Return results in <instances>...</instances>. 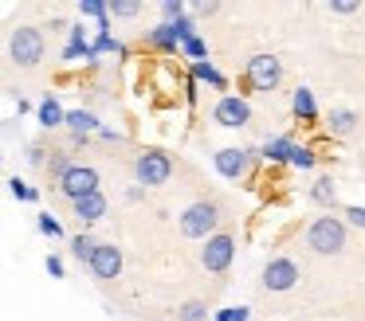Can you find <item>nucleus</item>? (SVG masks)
<instances>
[{"label":"nucleus","instance_id":"obj_1","mask_svg":"<svg viewBox=\"0 0 365 321\" xmlns=\"http://www.w3.org/2000/svg\"><path fill=\"white\" fill-rule=\"evenodd\" d=\"M307 247L314 255H341L346 251V223L338 216H318L307 227Z\"/></svg>","mask_w":365,"mask_h":321},{"label":"nucleus","instance_id":"obj_2","mask_svg":"<svg viewBox=\"0 0 365 321\" xmlns=\"http://www.w3.org/2000/svg\"><path fill=\"white\" fill-rule=\"evenodd\" d=\"M220 223V204L216 200H197L181 211V235L185 239H212Z\"/></svg>","mask_w":365,"mask_h":321},{"label":"nucleus","instance_id":"obj_3","mask_svg":"<svg viewBox=\"0 0 365 321\" xmlns=\"http://www.w3.org/2000/svg\"><path fill=\"white\" fill-rule=\"evenodd\" d=\"M43 31L32 28V23H24V28H16L9 36V59L16 63V67H36V63L43 59Z\"/></svg>","mask_w":365,"mask_h":321},{"label":"nucleus","instance_id":"obj_4","mask_svg":"<svg viewBox=\"0 0 365 321\" xmlns=\"http://www.w3.org/2000/svg\"><path fill=\"white\" fill-rule=\"evenodd\" d=\"M169 177H173V161H169V153H161V149H145V153H138V161H134V180H138L142 188L169 184Z\"/></svg>","mask_w":365,"mask_h":321},{"label":"nucleus","instance_id":"obj_5","mask_svg":"<svg viewBox=\"0 0 365 321\" xmlns=\"http://www.w3.org/2000/svg\"><path fill=\"white\" fill-rule=\"evenodd\" d=\"M232 258H236V239L224 231H216L212 239H205V247H200V266H205L208 274H224L232 266Z\"/></svg>","mask_w":365,"mask_h":321},{"label":"nucleus","instance_id":"obj_6","mask_svg":"<svg viewBox=\"0 0 365 321\" xmlns=\"http://www.w3.org/2000/svg\"><path fill=\"white\" fill-rule=\"evenodd\" d=\"M255 153H259V149H232L228 145V149H216L212 153V164L224 180H244L255 164Z\"/></svg>","mask_w":365,"mask_h":321},{"label":"nucleus","instance_id":"obj_7","mask_svg":"<svg viewBox=\"0 0 365 321\" xmlns=\"http://www.w3.org/2000/svg\"><path fill=\"white\" fill-rule=\"evenodd\" d=\"M247 83L255 86V90H275L279 86V78H283V63L275 59V55H252V59H247Z\"/></svg>","mask_w":365,"mask_h":321},{"label":"nucleus","instance_id":"obj_8","mask_svg":"<svg viewBox=\"0 0 365 321\" xmlns=\"http://www.w3.org/2000/svg\"><path fill=\"white\" fill-rule=\"evenodd\" d=\"M59 192H63L71 204L83 200V196H95L98 192V172L91 169V164H75V169L59 180Z\"/></svg>","mask_w":365,"mask_h":321},{"label":"nucleus","instance_id":"obj_9","mask_svg":"<svg viewBox=\"0 0 365 321\" xmlns=\"http://www.w3.org/2000/svg\"><path fill=\"white\" fill-rule=\"evenodd\" d=\"M294 282H299L294 258H271L263 266V290H271V294H287V290H294Z\"/></svg>","mask_w":365,"mask_h":321},{"label":"nucleus","instance_id":"obj_10","mask_svg":"<svg viewBox=\"0 0 365 321\" xmlns=\"http://www.w3.org/2000/svg\"><path fill=\"white\" fill-rule=\"evenodd\" d=\"M212 122H220L224 130H244V125L252 122V106H247L244 98H236V94H224L212 106Z\"/></svg>","mask_w":365,"mask_h":321},{"label":"nucleus","instance_id":"obj_11","mask_svg":"<svg viewBox=\"0 0 365 321\" xmlns=\"http://www.w3.org/2000/svg\"><path fill=\"white\" fill-rule=\"evenodd\" d=\"M87 270L95 274L98 282L118 278V270H122V247H114V243H98V251H95V258L87 263Z\"/></svg>","mask_w":365,"mask_h":321},{"label":"nucleus","instance_id":"obj_12","mask_svg":"<svg viewBox=\"0 0 365 321\" xmlns=\"http://www.w3.org/2000/svg\"><path fill=\"white\" fill-rule=\"evenodd\" d=\"M145 43H150V47H158V51H165V55H173L177 47H181V36H177V23H165V20H161L158 28H150V31H145Z\"/></svg>","mask_w":365,"mask_h":321},{"label":"nucleus","instance_id":"obj_13","mask_svg":"<svg viewBox=\"0 0 365 321\" xmlns=\"http://www.w3.org/2000/svg\"><path fill=\"white\" fill-rule=\"evenodd\" d=\"M106 208H110V204H106V196H103V192L83 196V200H75V204H71V211L83 219V223H95V219H103V216H106Z\"/></svg>","mask_w":365,"mask_h":321},{"label":"nucleus","instance_id":"obj_14","mask_svg":"<svg viewBox=\"0 0 365 321\" xmlns=\"http://www.w3.org/2000/svg\"><path fill=\"white\" fill-rule=\"evenodd\" d=\"M71 43L63 47V59L67 63H75V59H91V55H95V47L87 43V31H83V23H71Z\"/></svg>","mask_w":365,"mask_h":321},{"label":"nucleus","instance_id":"obj_15","mask_svg":"<svg viewBox=\"0 0 365 321\" xmlns=\"http://www.w3.org/2000/svg\"><path fill=\"white\" fill-rule=\"evenodd\" d=\"M291 114L299 117V122H314V117H318L314 90H307V86H299V90L291 94Z\"/></svg>","mask_w":365,"mask_h":321},{"label":"nucleus","instance_id":"obj_16","mask_svg":"<svg viewBox=\"0 0 365 321\" xmlns=\"http://www.w3.org/2000/svg\"><path fill=\"white\" fill-rule=\"evenodd\" d=\"M291 149H294L291 137H267L259 145V157H263V161H275V164H283V161L291 164Z\"/></svg>","mask_w":365,"mask_h":321},{"label":"nucleus","instance_id":"obj_17","mask_svg":"<svg viewBox=\"0 0 365 321\" xmlns=\"http://www.w3.org/2000/svg\"><path fill=\"white\" fill-rule=\"evenodd\" d=\"M326 130H330V137H349V133L357 130V114L354 110H330Z\"/></svg>","mask_w":365,"mask_h":321},{"label":"nucleus","instance_id":"obj_18","mask_svg":"<svg viewBox=\"0 0 365 321\" xmlns=\"http://www.w3.org/2000/svg\"><path fill=\"white\" fill-rule=\"evenodd\" d=\"M67 125H71V133H83V137L103 130L98 114H91V110H71V114H67Z\"/></svg>","mask_w":365,"mask_h":321},{"label":"nucleus","instance_id":"obj_19","mask_svg":"<svg viewBox=\"0 0 365 321\" xmlns=\"http://www.w3.org/2000/svg\"><path fill=\"white\" fill-rule=\"evenodd\" d=\"M189 78H197V83H208V86H216V90H228V78H224L220 70L212 67V63H192Z\"/></svg>","mask_w":365,"mask_h":321},{"label":"nucleus","instance_id":"obj_20","mask_svg":"<svg viewBox=\"0 0 365 321\" xmlns=\"http://www.w3.org/2000/svg\"><path fill=\"white\" fill-rule=\"evenodd\" d=\"M310 200H314L318 208H330V204L338 200V188H334V177H318L314 184H310Z\"/></svg>","mask_w":365,"mask_h":321},{"label":"nucleus","instance_id":"obj_21","mask_svg":"<svg viewBox=\"0 0 365 321\" xmlns=\"http://www.w3.org/2000/svg\"><path fill=\"white\" fill-rule=\"evenodd\" d=\"M36 114H40V122L48 125V130H56V125H67V114H63V106H59L56 98H43L40 106H36Z\"/></svg>","mask_w":365,"mask_h":321},{"label":"nucleus","instance_id":"obj_22","mask_svg":"<svg viewBox=\"0 0 365 321\" xmlns=\"http://www.w3.org/2000/svg\"><path fill=\"white\" fill-rule=\"evenodd\" d=\"M95 251H98V239H91L87 231L71 239V255L79 258V263H91V258H95Z\"/></svg>","mask_w":365,"mask_h":321},{"label":"nucleus","instance_id":"obj_23","mask_svg":"<svg viewBox=\"0 0 365 321\" xmlns=\"http://www.w3.org/2000/svg\"><path fill=\"white\" fill-rule=\"evenodd\" d=\"M71 169H75L71 153H51V157H48V177H56V184H59V180H63Z\"/></svg>","mask_w":365,"mask_h":321},{"label":"nucleus","instance_id":"obj_24","mask_svg":"<svg viewBox=\"0 0 365 321\" xmlns=\"http://www.w3.org/2000/svg\"><path fill=\"white\" fill-rule=\"evenodd\" d=\"M91 47H95V55H91V63H95V59H98V55H103V51H114V55H126V47H122L118 39L110 36V31H98V39H95V43H91Z\"/></svg>","mask_w":365,"mask_h":321},{"label":"nucleus","instance_id":"obj_25","mask_svg":"<svg viewBox=\"0 0 365 321\" xmlns=\"http://www.w3.org/2000/svg\"><path fill=\"white\" fill-rule=\"evenodd\" d=\"M177 321H208V305L205 302H185L177 310Z\"/></svg>","mask_w":365,"mask_h":321},{"label":"nucleus","instance_id":"obj_26","mask_svg":"<svg viewBox=\"0 0 365 321\" xmlns=\"http://www.w3.org/2000/svg\"><path fill=\"white\" fill-rule=\"evenodd\" d=\"M314 161H318L314 149H307V145H294L291 149V164H294V169H314Z\"/></svg>","mask_w":365,"mask_h":321},{"label":"nucleus","instance_id":"obj_27","mask_svg":"<svg viewBox=\"0 0 365 321\" xmlns=\"http://www.w3.org/2000/svg\"><path fill=\"white\" fill-rule=\"evenodd\" d=\"M185 12H189V4H185V0H165V4H161V16H165V23L185 20Z\"/></svg>","mask_w":365,"mask_h":321},{"label":"nucleus","instance_id":"obj_28","mask_svg":"<svg viewBox=\"0 0 365 321\" xmlns=\"http://www.w3.org/2000/svg\"><path fill=\"white\" fill-rule=\"evenodd\" d=\"M9 192L16 196V200H40V192H36V188H28L20 177H12V180H9Z\"/></svg>","mask_w":365,"mask_h":321},{"label":"nucleus","instance_id":"obj_29","mask_svg":"<svg viewBox=\"0 0 365 321\" xmlns=\"http://www.w3.org/2000/svg\"><path fill=\"white\" fill-rule=\"evenodd\" d=\"M138 12H142L138 0H114L110 4V16H122V20H130V16H138Z\"/></svg>","mask_w":365,"mask_h":321},{"label":"nucleus","instance_id":"obj_30","mask_svg":"<svg viewBox=\"0 0 365 321\" xmlns=\"http://www.w3.org/2000/svg\"><path fill=\"white\" fill-rule=\"evenodd\" d=\"M181 55H189V59H197V63H205V55H208V47H205V39H189V43H181Z\"/></svg>","mask_w":365,"mask_h":321},{"label":"nucleus","instance_id":"obj_31","mask_svg":"<svg viewBox=\"0 0 365 321\" xmlns=\"http://www.w3.org/2000/svg\"><path fill=\"white\" fill-rule=\"evenodd\" d=\"M36 227H40L43 235H51V239H59V235H63V227H59L56 216H40V219H36Z\"/></svg>","mask_w":365,"mask_h":321},{"label":"nucleus","instance_id":"obj_32","mask_svg":"<svg viewBox=\"0 0 365 321\" xmlns=\"http://www.w3.org/2000/svg\"><path fill=\"white\" fill-rule=\"evenodd\" d=\"M326 8H330L334 16H354L357 8H361V4H354V0H330V4H326Z\"/></svg>","mask_w":365,"mask_h":321},{"label":"nucleus","instance_id":"obj_33","mask_svg":"<svg viewBox=\"0 0 365 321\" xmlns=\"http://www.w3.org/2000/svg\"><path fill=\"white\" fill-rule=\"evenodd\" d=\"M346 219H349L354 227H365V208H361V204H354V208H346Z\"/></svg>","mask_w":365,"mask_h":321},{"label":"nucleus","instance_id":"obj_34","mask_svg":"<svg viewBox=\"0 0 365 321\" xmlns=\"http://www.w3.org/2000/svg\"><path fill=\"white\" fill-rule=\"evenodd\" d=\"M192 12H197V16H216V12H220V4H216V0H200V4H192Z\"/></svg>","mask_w":365,"mask_h":321},{"label":"nucleus","instance_id":"obj_35","mask_svg":"<svg viewBox=\"0 0 365 321\" xmlns=\"http://www.w3.org/2000/svg\"><path fill=\"white\" fill-rule=\"evenodd\" d=\"M28 164H36V169L43 164V169H48V157H43V149H40V145H32V149H28Z\"/></svg>","mask_w":365,"mask_h":321},{"label":"nucleus","instance_id":"obj_36","mask_svg":"<svg viewBox=\"0 0 365 321\" xmlns=\"http://www.w3.org/2000/svg\"><path fill=\"white\" fill-rule=\"evenodd\" d=\"M48 274H51V278H63V258L48 255Z\"/></svg>","mask_w":365,"mask_h":321},{"label":"nucleus","instance_id":"obj_37","mask_svg":"<svg viewBox=\"0 0 365 321\" xmlns=\"http://www.w3.org/2000/svg\"><path fill=\"white\" fill-rule=\"evenodd\" d=\"M232 321H252V310L247 305H232Z\"/></svg>","mask_w":365,"mask_h":321},{"label":"nucleus","instance_id":"obj_38","mask_svg":"<svg viewBox=\"0 0 365 321\" xmlns=\"http://www.w3.org/2000/svg\"><path fill=\"white\" fill-rule=\"evenodd\" d=\"M98 137H103V141H114V145H122V141H126V137H122V133L106 130V125H103V130H98Z\"/></svg>","mask_w":365,"mask_h":321},{"label":"nucleus","instance_id":"obj_39","mask_svg":"<svg viewBox=\"0 0 365 321\" xmlns=\"http://www.w3.org/2000/svg\"><path fill=\"white\" fill-rule=\"evenodd\" d=\"M185 102H197V78H185Z\"/></svg>","mask_w":365,"mask_h":321},{"label":"nucleus","instance_id":"obj_40","mask_svg":"<svg viewBox=\"0 0 365 321\" xmlns=\"http://www.w3.org/2000/svg\"><path fill=\"white\" fill-rule=\"evenodd\" d=\"M142 196H145V188H142V184L126 188V200H130V204H138V200H142Z\"/></svg>","mask_w":365,"mask_h":321}]
</instances>
